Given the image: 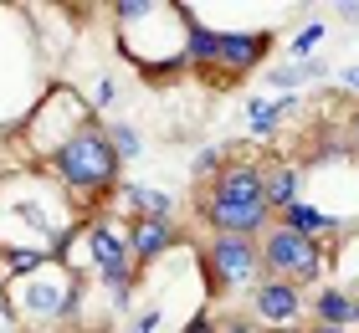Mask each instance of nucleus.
<instances>
[{"mask_svg": "<svg viewBox=\"0 0 359 333\" xmlns=\"http://www.w3.org/2000/svg\"><path fill=\"white\" fill-rule=\"evenodd\" d=\"M77 236V205L46 170H21L0 179V257H46Z\"/></svg>", "mask_w": 359, "mask_h": 333, "instance_id": "f257e3e1", "label": "nucleus"}, {"mask_svg": "<svg viewBox=\"0 0 359 333\" xmlns=\"http://www.w3.org/2000/svg\"><path fill=\"white\" fill-rule=\"evenodd\" d=\"M195 221L210 236H262L272 226V210L262 200V159H231L205 179V190L195 195Z\"/></svg>", "mask_w": 359, "mask_h": 333, "instance_id": "f03ea898", "label": "nucleus"}, {"mask_svg": "<svg viewBox=\"0 0 359 333\" xmlns=\"http://www.w3.org/2000/svg\"><path fill=\"white\" fill-rule=\"evenodd\" d=\"M77 297H83V277L62 261L0 272V303L15 318V328H62L77 313Z\"/></svg>", "mask_w": 359, "mask_h": 333, "instance_id": "7ed1b4c3", "label": "nucleus"}, {"mask_svg": "<svg viewBox=\"0 0 359 333\" xmlns=\"http://www.w3.org/2000/svg\"><path fill=\"white\" fill-rule=\"evenodd\" d=\"M41 170L57 179L62 195H67L77 210L103 205V200H113V190L123 185V179H118L123 164H118V154H113V144H108L103 123H93V128L77 133V139H67L52 159L41 164Z\"/></svg>", "mask_w": 359, "mask_h": 333, "instance_id": "20e7f679", "label": "nucleus"}, {"mask_svg": "<svg viewBox=\"0 0 359 333\" xmlns=\"http://www.w3.org/2000/svg\"><path fill=\"white\" fill-rule=\"evenodd\" d=\"M93 123H97V113H93V103H83V93H77V88H46L36 103H31L26 123H21L36 170H41V164L52 159L67 139H77V133L93 128Z\"/></svg>", "mask_w": 359, "mask_h": 333, "instance_id": "39448f33", "label": "nucleus"}, {"mask_svg": "<svg viewBox=\"0 0 359 333\" xmlns=\"http://www.w3.org/2000/svg\"><path fill=\"white\" fill-rule=\"evenodd\" d=\"M257 246H262V277H283V282H292V287H318L323 282L329 252H323L318 241H308V236H298V231L272 221L262 236H257Z\"/></svg>", "mask_w": 359, "mask_h": 333, "instance_id": "423d86ee", "label": "nucleus"}, {"mask_svg": "<svg viewBox=\"0 0 359 333\" xmlns=\"http://www.w3.org/2000/svg\"><path fill=\"white\" fill-rule=\"evenodd\" d=\"M201 277H205L210 303L226 292L257 287V277H262V246L252 236H210L201 246Z\"/></svg>", "mask_w": 359, "mask_h": 333, "instance_id": "0eeeda50", "label": "nucleus"}, {"mask_svg": "<svg viewBox=\"0 0 359 333\" xmlns=\"http://www.w3.org/2000/svg\"><path fill=\"white\" fill-rule=\"evenodd\" d=\"M303 313H308V297L303 287H292L283 277H257L252 287V323L257 328H272V333H303Z\"/></svg>", "mask_w": 359, "mask_h": 333, "instance_id": "6e6552de", "label": "nucleus"}, {"mask_svg": "<svg viewBox=\"0 0 359 333\" xmlns=\"http://www.w3.org/2000/svg\"><path fill=\"white\" fill-rule=\"evenodd\" d=\"M272 52V31H221V46H216V67H210V82H241L247 72L262 67V57Z\"/></svg>", "mask_w": 359, "mask_h": 333, "instance_id": "1a4fd4ad", "label": "nucleus"}, {"mask_svg": "<svg viewBox=\"0 0 359 333\" xmlns=\"http://www.w3.org/2000/svg\"><path fill=\"white\" fill-rule=\"evenodd\" d=\"M180 241H185V231L175 226V215H159V221H128V257H134L139 272L154 266L165 252H175Z\"/></svg>", "mask_w": 359, "mask_h": 333, "instance_id": "9d476101", "label": "nucleus"}, {"mask_svg": "<svg viewBox=\"0 0 359 333\" xmlns=\"http://www.w3.org/2000/svg\"><path fill=\"white\" fill-rule=\"evenodd\" d=\"M277 226H287V231H298V236H308V241H334L339 236V231H344V221H339V215H329V210H323L318 205V200H292V205L283 210V215H277Z\"/></svg>", "mask_w": 359, "mask_h": 333, "instance_id": "9b49d317", "label": "nucleus"}, {"mask_svg": "<svg viewBox=\"0 0 359 333\" xmlns=\"http://www.w3.org/2000/svg\"><path fill=\"white\" fill-rule=\"evenodd\" d=\"M262 200H267L272 221L292 205V200H303V164H292V159L262 164Z\"/></svg>", "mask_w": 359, "mask_h": 333, "instance_id": "f8f14e48", "label": "nucleus"}, {"mask_svg": "<svg viewBox=\"0 0 359 333\" xmlns=\"http://www.w3.org/2000/svg\"><path fill=\"white\" fill-rule=\"evenodd\" d=\"M308 308H313V323H329V328H344V333L359 323V297L344 287H318L308 297Z\"/></svg>", "mask_w": 359, "mask_h": 333, "instance_id": "ddd939ff", "label": "nucleus"}, {"mask_svg": "<svg viewBox=\"0 0 359 333\" xmlns=\"http://www.w3.org/2000/svg\"><path fill=\"white\" fill-rule=\"evenodd\" d=\"M113 195H118L123 205H134L128 221H159V215H175V200L165 190H154V185H118Z\"/></svg>", "mask_w": 359, "mask_h": 333, "instance_id": "4468645a", "label": "nucleus"}, {"mask_svg": "<svg viewBox=\"0 0 359 333\" xmlns=\"http://www.w3.org/2000/svg\"><path fill=\"white\" fill-rule=\"evenodd\" d=\"M287 108H298V97H277V103H267V97H252V133H257V139H267V133L283 123Z\"/></svg>", "mask_w": 359, "mask_h": 333, "instance_id": "2eb2a0df", "label": "nucleus"}, {"mask_svg": "<svg viewBox=\"0 0 359 333\" xmlns=\"http://www.w3.org/2000/svg\"><path fill=\"white\" fill-rule=\"evenodd\" d=\"M103 133H108V144H113V154H118V164L134 159V154H144L139 128H128V123H103Z\"/></svg>", "mask_w": 359, "mask_h": 333, "instance_id": "dca6fc26", "label": "nucleus"}, {"mask_svg": "<svg viewBox=\"0 0 359 333\" xmlns=\"http://www.w3.org/2000/svg\"><path fill=\"white\" fill-rule=\"evenodd\" d=\"M318 72H323V62H318V57H303V62H292V67H272L267 82H272V88H292V82L318 77Z\"/></svg>", "mask_w": 359, "mask_h": 333, "instance_id": "f3484780", "label": "nucleus"}, {"mask_svg": "<svg viewBox=\"0 0 359 333\" xmlns=\"http://www.w3.org/2000/svg\"><path fill=\"white\" fill-rule=\"evenodd\" d=\"M221 164H226V154H221V149H201V154H195V164H190V170H195V179H210V175L221 170Z\"/></svg>", "mask_w": 359, "mask_h": 333, "instance_id": "a211bd4d", "label": "nucleus"}, {"mask_svg": "<svg viewBox=\"0 0 359 333\" xmlns=\"http://www.w3.org/2000/svg\"><path fill=\"white\" fill-rule=\"evenodd\" d=\"M318 41H323V26H318V21H313V26H303L298 36H292V57L303 62V57H308V52H313V46H318Z\"/></svg>", "mask_w": 359, "mask_h": 333, "instance_id": "6ab92c4d", "label": "nucleus"}, {"mask_svg": "<svg viewBox=\"0 0 359 333\" xmlns=\"http://www.w3.org/2000/svg\"><path fill=\"white\" fill-rule=\"evenodd\" d=\"M216 328H221L216 313H210V308H195V313H190V323L180 328V333H216Z\"/></svg>", "mask_w": 359, "mask_h": 333, "instance_id": "aec40b11", "label": "nucleus"}, {"mask_svg": "<svg viewBox=\"0 0 359 333\" xmlns=\"http://www.w3.org/2000/svg\"><path fill=\"white\" fill-rule=\"evenodd\" d=\"M113 97H118V82H113V77H97V88H93V113H97V108H108Z\"/></svg>", "mask_w": 359, "mask_h": 333, "instance_id": "412c9836", "label": "nucleus"}, {"mask_svg": "<svg viewBox=\"0 0 359 333\" xmlns=\"http://www.w3.org/2000/svg\"><path fill=\"white\" fill-rule=\"evenodd\" d=\"M216 333H262V328H257L252 318H226V323H221Z\"/></svg>", "mask_w": 359, "mask_h": 333, "instance_id": "4be33fe9", "label": "nucleus"}, {"mask_svg": "<svg viewBox=\"0 0 359 333\" xmlns=\"http://www.w3.org/2000/svg\"><path fill=\"white\" fill-rule=\"evenodd\" d=\"M344 144H349V154H359V108L349 113V123H344Z\"/></svg>", "mask_w": 359, "mask_h": 333, "instance_id": "5701e85b", "label": "nucleus"}, {"mask_svg": "<svg viewBox=\"0 0 359 333\" xmlns=\"http://www.w3.org/2000/svg\"><path fill=\"white\" fill-rule=\"evenodd\" d=\"M339 82H344V88H354V93H359V67H344V72H339Z\"/></svg>", "mask_w": 359, "mask_h": 333, "instance_id": "b1692460", "label": "nucleus"}, {"mask_svg": "<svg viewBox=\"0 0 359 333\" xmlns=\"http://www.w3.org/2000/svg\"><path fill=\"white\" fill-rule=\"evenodd\" d=\"M303 333H344V328H329V323H303Z\"/></svg>", "mask_w": 359, "mask_h": 333, "instance_id": "393cba45", "label": "nucleus"}, {"mask_svg": "<svg viewBox=\"0 0 359 333\" xmlns=\"http://www.w3.org/2000/svg\"><path fill=\"white\" fill-rule=\"evenodd\" d=\"M21 333H72V328H21Z\"/></svg>", "mask_w": 359, "mask_h": 333, "instance_id": "a878e982", "label": "nucleus"}]
</instances>
